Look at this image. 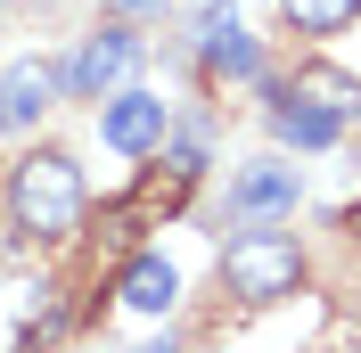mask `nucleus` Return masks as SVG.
<instances>
[{"label":"nucleus","mask_w":361,"mask_h":353,"mask_svg":"<svg viewBox=\"0 0 361 353\" xmlns=\"http://www.w3.org/2000/svg\"><path fill=\"white\" fill-rule=\"evenodd\" d=\"M82 164H74L66 148H33L17 156V173H8V222H17V239L33 246H66L74 230H82Z\"/></svg>","instance_id":"nucleus-1"},{"label":"nucleus","mask_w":361,"mask_h":353,"mask_svg":"<svg viewBox=\"0 0 361 353\" xmlns=\"http://www.w3.org/2000/svg\"><path fill=\"white\" fill-rule=\"evenodd\" d=\"M222 287L238 296V304H279V296H295L304 287V246H295V230H279V222H247L238 239L222 246Z\"/></svg>","instance_id":"nucleus-2"},{"label":"nucleus","mask_w":361,"mask_h":353,"mask_svg":"<svg viewBox=\"0 0 361 353\" xmlns=\"http://www.w3.org/2000/svg\"><path fill=\"white\" fill-rule=\"evenodd\" d=\"M132 58H140V33H132V25H99L66 66H58V90H66V99H107Z\"/></svg>","instance_id":"nucleus-3"},{"label":"nucleus","mask_w":361,"mask_h":353,"mask_svg":"<svg viewBox=\"0 0 361 353\" xmlns=\"http://www.w3.org/2000/svg\"><path fill=\"white\" fill-rule=\"evenodd\" d=\"M164 132H173V107L157 90H107L99 107V140L115 156H164Z\"/></svg>","instance_id":"nucleus-4"},{"label":"nucleus","mask_w":361,"mask_h":353,"mask_svg":"<svg viewBox=\"0 0 361 353\" xmlns=\"http://www.w3.org/2000/svg\"><path fill=\"white\" fill-rule=\"evenodd\" d=\"M279 214H295V164H247V173H230V205H222V222H279Z\"/></svg>","instance_id":"nucleus-5"},{"label":"nucleus","mask_w":361,"mask_h":353,"mask_svg":"<svg viewBox=\"0 0 361 353\" xmlns=\"http://www.w3.org/2000/svg\"><path fill=\"white\" fill-rule=\"evenodd\" d=\"M197 42H205V74H214V83H230V74L255 83V74H263V49H255V33L230 17V8H205V17H197Z\"/></svg>","instance_id":"nucleus-6"},{"label":"nucleus","mask_w":361,"mask_h":353,"mask_svg":"<svg viewBox=\"0 0 361 353\" xmlns=\"http://www.w3.org/2000/svg\"><path fill=\"white\" fill-rule=\"evenodd\" d=\"M49 90H58V66H49V58H17V66H0V132H25V124L49 107Z\"/></svg>","instance_id":"nucleus-7"},{"label":"nucleus","mask_w":361,"mask_h":353,"mask_svg":"<svg viewBox=\"0 0 361 353\" xmlns=\"http://www.w3.org/2000/svg\"><path fill=\"white\" fill-rule=\"evenodd\" d=\"M115 296H123L132 312H173L180 304V271L164 263V255H132L123 280H115Z\"/></svg>","instance_id":"nucleus-8"},{"label":"nucleus","mask_w":361,"mask_h":353,"mask_svg":"<svg viewBox=\"0 0 361 353\" xmlns=\"http://www.w3.org/2000/svg\"><path fill=\"white\" fill-rule=\"evenodd\" d=\"M271 132L288 140V148H337V140H345V115H329V107H312V99H288V90H279Z\"/></svg>","instance_id":"nucleus-9"},{"label":"nucleus","mask_w":361,"mask_h":353,"mask_svg":"<svg viewBox=\"0 0 361 353\" xmlns=\"http://www.w3.org/2000/svg\"><path fill=\"white\" fill-rule=\"evenodd\" d=\"M288 99H312V107H329V115H345V124H361V83L345 66H295V83H288Z\"/></svg>","instance_id":"nucleus-10"},{"label":"nucleus","mask_w":361,"mask_h":353,"mask_svg":"<svg viewBox=\"0 0 361 353\" xmlns=\"http://www.w3.org/2000/svg\"><path fill=\"white\" fill-rule=\"evenodd\" d=\"M279 17H288L295 33H312V42H329V33H345V25L361 17V0H279Z\"/></svg>","instance_id":"nucleus-11"},{"label":"nucleus","mask_w":361,"mask_h":353,"mask_svg":"<svg viewBox=\"0 0 361 353\" xmlns=\"http://www.w3.org/2000/svg\"><path fill=\"white\" fill-rule=\"evenodd\" d=\"M345 230H353V239H361V205H345Z\"/></svg>","instance_id":"nucleus-12"},{"label":"nucleus","mask_w":361,"mask_h":353,"mask_svg":"<svg viewBox=\"0 0 361 353\" xmlns=\"http://www.w3.org/2000/svg\"><path fill=\"white\" fill-rule=\"evenodd\" d=\"M132 353H173V345H132Z\"/></svg>","instance_id":"nucleus-13"}]
</instances>
